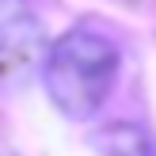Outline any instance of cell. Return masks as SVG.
<instances>
[{
	"instance_id": "1",
	"label": "cell",
	"mask_w": 156,
	"mask_h": 156,
	"mask_svg": "<svg viewBox=\"0 0 156 156\" xmlns=\"http://www.w3.org/2000/svg\"><path fill=\"white\" fill-rule=\"evenodd\" d=\"M118 76V46L91 27L65 30L50 46L42 65L46 95L65 118L84 122L107 103Z\"/></svg>"
},
{
	"instance_id": "2",
	"label": "cell",
	"mask_w": 156,
	"mask_h": 156,
	"mask_svg": "<svg viewBox=\"0 0 156 156\" xmlns=\"http://www.w3.org/2000/svg\"><path fill=\"white\" fill-rule=\"evenodd\" d=\"M46 53V34L27 0H0V76L19 80Z\"/></svg>"
},
{
	"instance_id": "3",
	"label": "cell",
	"mask_w": 156,
	"mask_h": 156,
	"mask_svg": "<svg viewBox=\"0 0 156 156\" xmlns=\"http://www.w3.org/2000/svg\"><path fill=\"white\" fill-rule=\"evenodd\" d=\"M95 141H99V149L107 156H156L149 133H141L137 126H111V129H103Z\"/></svg>"
}]
</instances>
